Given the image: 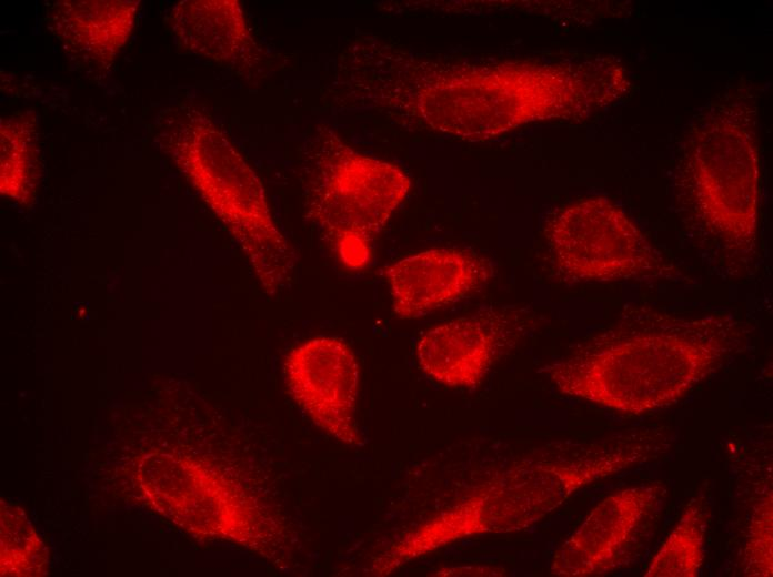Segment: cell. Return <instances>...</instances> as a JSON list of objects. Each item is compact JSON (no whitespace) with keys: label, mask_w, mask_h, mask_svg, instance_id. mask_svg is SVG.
Segmentation results:
<instances>
[{"label":"cell","mask_w":773,"mask_h":577,"mask_svg":"<svg viewBox=\"0 0 773 577\" xmlns=\"http://www.w3.org/2000/svg\"><path fill=\"white\" fill-rule=\"evenodd\" d=\"M724 315L644 312L579 343L549 368L568 396L639 414L677 402L731 348Z\"/></svg>","instance_id":"7a4b0ae2"},{"label":"cell","mask_w":773,"mask_h":577,"mask_svg":"<svg viewBox=\"0 0 773 577\" xmlns=\"http://www.w3.org/2000/svg\"><path fill=\"white\" fill-rule=\"evenodd\" d=\"M303 210L348 269L365 267L372 243L408 195L396 164L349 145L324 123L307 132L299 153Z\"/></svg>","instance_id":"277c9868"},{"label":"cell","mask_w":773,"mask_h":577,"mask_svg":"<svg viewBox=\"0 0 773 577\" xmlns=\"http://www.w3.org/2000/svg\"><path fill=\"white\" fill-rule=\"evenodd\" d=\"M138 7L131 0L58 1L48 11V28L72 59L102 67L126 43Z\"/></svg>","instance_id":"4fadbf2b"},{"label":"cell","mask_w":773,"mask_h":577,"mask_svg":"<svg viewBox=\"0 0 773 577\" xmlns=\"http://www.w3.org/2000/svg\"><path fill=\"white\" fill-rule=\"evenodd\" d=\"M160 145L170 154L247 254L269 295L284 290L295 253L275 223L255 171L212 119L193 103L165 112Z\"/></svg>","instance_id":"3957f363"},{"label":"cell","mask_w":773,"mask_h":577,"mask_svg":"<svg viewBox=\"0 0 773 577\" xmlns=\"http://www.w3.org/2000/svg\"><path fill=\"white\" fill-rule=\"evenodd\" d=\"M705 509L692 499L652 558L645 577H695L704 558Z\"/></svg>","instance_id":"5bb4252c"},{"label":"cell","mask_w":773,"mask_h":577,"mask_svg":"<svg viewBox=\"0 0 773 577\" xmlns=\"http://www.w3.org/2000/svg\"><path fill=\"white\" fill-rule=\"evenodd\" d=\"M772 494L767 492L752 515L750 533L744 549V574L771 577L772 565Z\"/></svg>","instance_id":"9a60e30c"},{"label":"cell","mask_w":773,"mask_h":577,"mask_svg":"<svg viewBox=\"0 0 773 577\" xmlns=\"http://www.w3.org/2000/svg\"><path fill=\"white\" fill-rule=\"evenodd\" d=\"M660 493L661 486L639 485L606 496L554 551L550 573L585 577L612 570Z\"/></svg>","instance_id":"ba28073f"},{"label":"cell","mask_w":773,"mask_h":577,"mask_svg":"<svg viewBox=\"0 0 773 577\" xmlns=\"http://www.w3.org/2000/svg\"><path fill=\"white\" fill-rule=\"evenodd\" d=\"M564 500L565 493L542 458L523 459L410 530L374 561L372 571L388 575L466 537L525 529Z\"/></svg>","instance_id":"5b68a950"},{"label":"cell","mask_w":773,"mask_h":577,"mask_svg":"<svg viewBox=\"0 0 773 577\" xmlns=\"http://www.w3.org/2000/svg\"><path fill=\"white\" fill-rule=\"evenodd\" d=\"M594 67L523 59H460L360 36L337 55L329 105L371 110L411 130L483 140L524 123L591 111L605 93Z\"/></svg>","instance_id":"6da1fadb"},{"label":"cell","mask_w":773,"mask_h":577,"mask_svg":"<svg viewBox=\"0 0 773 577\" xmlns=\"http://www.w3.org/2000/svg\"><path fill=\"white\" fill-rule=\"evenodd\" d=\"M489 260L456 249H431L384 270L394 314L421 317L480 288L492 276Z\"/></svg>","instance_id":"30bf717a"},{"label":"cell","mask_w":773,"mask_h":577,"mask_svg":"<svg viewBox=\"0 0 773 577\" xmlns=\"http://www.w3.org/2000/svg\"><path fill=\"white\" fill-rule=\"evenodd\" d=\"M731 156L696 162L689 189L701 226L720 244L742 251L755 236L759 171L752 153Z\"/></svg>","instance_id":"9c48e42d"},{"label":"cell","mask_w":773,"mask_h":577,"mask_svg":"<svg viewBox=\"0 0 773 577\" xmlns=\"http://www.w3.org/2000/svg\"><path fill=\"white\" fill-rule=\"evenodd\" d=\"M169 23L178 44L189 53L245 77L264 65V51L237 0L180 1Z\"/></svg>","instance_id":"7c38bea8"},{"label":"cell","mask_w":773,"mask_h":577,"mask_svg":"<svg viewBox=\"0 0 773 577\" xmlns=\"http://www.w3.org/2000/svg\"><path fill=\"white\" fill-rule=\"evenodd\" d=\"M544 233L556 269L575 282L624 280L652 267L653 255L642 233L601 196L558 210Z\"/></svg>","instance_id":"8992f818"},{"label":"cell","mask_w":773,"mask_h":577,"mask_svg":"<svg viewBox=\"0 0 773 577\" xmlns=\"http://www.w3.org/2000/svg\"><path fill=\"white\" fill-rule=\"evenodd\" d=\"M504 314L458 317L425 331L415 345L420 370L450 387H473L489 372L505 342Z\"/></svg>","instance_id":"8fae6325"},{"label":"cell","mask_w":773,"mask_h":577,"mask_svg":"<svg viewBox=\"0 0 773 577\" xmlns=\"http://www.w3.org/2000/svg\"><path fill=\"white\" fill-rule=\"evenodd\" d=\"M283 373L292 399L319 428L348 445L361 437L355 412L360 370L351 346L334 336H315L293 347Z\"/></svg>","instance_id":"52a82bcc"}]
</instances>
